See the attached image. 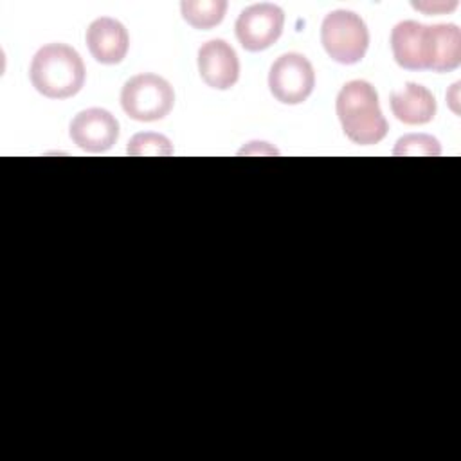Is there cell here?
<instances>
[{
    "mask_svg": "<svg viewBox=\"0 0 461 461\" xmlns=\"http://www.w3.org/2000/svg\"><path fill=\"white\" fill-rule=\"evenodd\" d=\"M337 117L349 140L362 146L380 142L389 130V124L380 110L378 94L369 81H348L335 101Z\"/></svg>",
    "mask_w": 461,
    "mask_h": 461,
    "instance_id": "1",
    "label": "cell"
},
{
    "mask_svg": "<svg viewBox=\"0 0 461 461\" xmlns=\"http://www.w3.org/2000/svg\"><path fill=\"white\" fill-rule=\"evenodd\" d=\"M29 77L45 97L67 99L85 85V65L76 49L65 43L43 45L32 58Z\"/></svg>",
    "mask_w": 461,
    "mask_h": 461,
    "instance_id": "2",
    "label": "cell"
},
{
    "mask_svg": "<svg viewBox=\"0 0 461 461\" xmlns=\"http://www.w3.org/2000/svg\"><path fill=\"white\" fill-rule=\"evenodd\" d=\"M321 43L333 61L353 65L366 56L369 31L357 13L337 9L322 20Z\"/></svg>",
    "mask_w": 461,
    "mask_h": 461,
    "instance_id": "3",
    "label": "cell"
},
{
    "mask_svg": "<svg viewBox=\"0 0 461 461\" xmlns=\"http://www.w3.org/2000/svg\"><path fill=\"white\" fill-rule=\"evenodd\" d=\"M175 104L173 86L157 74H137L121 90L124 113L140 122L164 119Z\"/></svg>",
    "mask_w": 461,
    "mask_h": 461,
    "instance_id": "4",
    "label": "cell"
},
{
    "mask_svg": "<svg viewBox=\"0 0 461 461\" xmlns=\"http://www.w3.org/2000/svg\"><path fill=\"white\" fill-rule=\"evenodd\" d=\"M315 86V72L306 56L286 52L279 56L268 72V88L283 104H299Z\"/></svg>",
    "mask_w": 461,
    "mask_h": 461,
    "instance_id": "5",
    "label": "cell"
},
{
    "mask_svg": "<svg viewBox=\"0 0 461 461\" xmlns=\"http://www.w3.org/2000/svg\"><path fill=\"white\" fill-rule=\"evenodd\" d=\"M285 25V13L276 4H254L245 7L236 20V38L245 50L259 52L274 45Z\"/></svg>",
    "mask_w": 461,
    "mask_h": 461,
    "instance_id": "6",
    "label": "cell"
},
{
    "mask_svg": "<svg viewBox=\"0 0 461 461\" xmlns=\"http://www.w3.org/2000/svg\"><path fill=\"white\" fill-rule=\"evenodd\" d=\"M68 133L77 148L90 153H103L115 144L119 122L104 108H86L72 119Z\"/></svg>",
    "mask_w": 461,
    "mask_h": 461,
    "instance_id": "7",
    "label": "cell"
},
{
    "mask_svg": "<svg viewBox=\"0 0 461 461\" xmlns=\"http://www.w3.org/2000/svg\"><path fill=\"white\" fill-rule=\"evenodd\" d=\"M430 25L414 20L400 22L391 32L394 61L407 70H430Z\"/></svg>",
    "mask_w": 461,
    "mask_h": 461,
    "instance_id": "8",
    "label": "cell"
},
{
    "mask_svg": "<svg viewBox=\"0 0 461 461\" xmlns=\"http://www.w3.org/2000/svg\"><path fill=\"white\" fill-rule=\"evenodd\" d=\"M198 72L203 83L216 90H227L240 77V61L236 50L220 38L205 41L198 49Z\"/></svg>",
    "mask_w": 461,
    "mask_h": 461,
    "instance_id": "9",
    "label": "cell"
},
{
    "mask_svg": "<svg viewBox=\"0 0 461 461\" xmlns=\"http://www.w3.org/2000/svg\"><path fill=\"white\" fill-rule=\"evenodd\" d=\"M92 58L103 65H117L126 58L130 38L124 25L110 16L94 20L85 34Z\"/></svg>",
    "mask_w": 461,
    "mask_h": 461,
    "instance_id": "10",
    "label": "cell"
},
{
    "mask_svg": "<svg viewBox=\"0 0 461 461\" xmlns=\"http://www.w3.org/2000/svg\"><path fill=\"white\" fill-rule=\"evenodd\" d=\"M393 115L403 124H427L436 115V99L429 88L418 83H405L389 97Z\"/></svg>",
    "mask_w": 461,
    "mask_h": 461,
    "instance_id": "11",
    "label": "cell"
},
{
    "mask_svg": "<svg viewBox=\"0 0 461 461\" xmlns=\"http://www.w3.org/2000/svg\"><path fill=\"white\" fill-rule=\"evenodd\" d=\"M430 70L450 72L461 63V31L456 23L430 25Z\"/></svg>",
    "mask_w": 461,
    "mask_h": 461,
    "instance_id": "12",
    "label": "cell"
},
{
    "mask_svg": "<svg viewBox=\"0 0 461 461\" xmlns=\"http://www.w3.org/2000/svg\"><path fill=\"white\" fill-rule=\"evenodd\" d=\"M182 18L194 29L216 27L227 11L225 0H184L180 4Z\"/></svg>",
    "mask_w": 461,
    "mask_h": 461,
    "instance_id": "13",
    "label": "cell"
},
{
    "mask_svg": "<svg viewBox=\"0 0 461 461\" xmlns=\"http://www.w3.org/2000/svg\"><path fill=\"white\" fill-rule=\"evenodd\" d=\"M128 155L131 157H169L173 155L171 140L160 133L142 131L130 139L128 142Z\"/></svg>",
    "mask_w": 461,
    "mask_h": 461,
    "instance_id": "14",
    "label": "cell"
},
{
    "mask_svg": "<svg viewBox=\"0 0 461 461\" xmlns=\"http://www.w3.org/2000/svg\"><path fill=\"white\" fill-rule=\"evenodd\" d=\"M394 155H407V157H438L441 153V146L438 139L425 133H411L402 139H398L394 149Z\"/></svg>",
    "mask_w": 461,
    "mask_h": 461,
    "instance_id": "15",
    "label": "cell"
},
{
    "mask_svg": "<svg viewBox=\"0 0 461 461\" xmlns=\"http://www.w3.org/2000/svg\"><path fill=\"white\" fill-rule=\"evenodd\" d=\"M457 4L456 2H452V4H418V2H412V7L414 9H420V11H423V13H436L438 9H441V11H450V9H454Z\"/></svg>",
    "mask_w": 461,
    "mask_h": 461,
    "instance_id": "16",
    "label": "cell"
}]
</instances>
